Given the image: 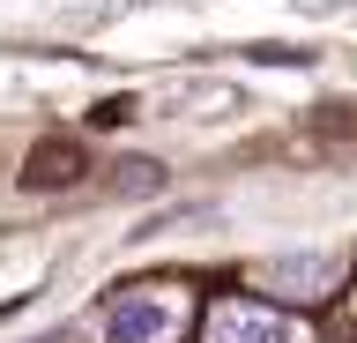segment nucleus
Segmentation results:
<instances>
[{
	"label": "nucleus",
	"instance_id": "obj_2",
	"mask_svg": "<svg viewBox=\"0 0 357 343\" xmlns=\"http://www.w3.org/2000/svg\"><path fill=\"white\" fill-rule=\"evenodd\" d=\"M335 276H342L335 254H275V261H261V291L320 298V291H335Z\"/></svg>",
	"mask_w": 357,
	"mask_h": 343
},
{
	"label": "nucleus",
	"instance_id": "obj_1",
	"mask_svg": "<svg viewBox=\"0 0 357 343\" xmlns=\"http://www.w3.org/2000/svg\"><path fill=\"white\" fill-rule=\"evenodd\" d=\"M178 328V298L142 284V291H119L105 306V343H164Z\"/></svg>",
	"mask_w": 357,
	"mask_h": 343
},
{
	"label": "nucleus",
	"instance_id": "obj_3",
	"mask_svg": "<svg viewBox=\"0 0 357 343\" xmlns=\"http://www.w3.org/2000/svg\"><path fill=\"white\" fill-rule=\"evenodd\" d=\"M208 343H298V328L283 314H268V306H216Z\"/></svg>",
	"mask_w": 357,
	"mask_h": 343
}]
</instances>
